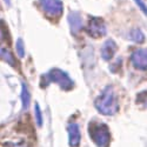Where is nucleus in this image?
Listing matches in <instances>:
<instances>
[{
  "label": "nucleus",
  "mask_w": 147,
  "mask_h": 147,
  "mask_svg": "<svg viewBox=\"0 0 147 147\" xmlns=\"http://www.w3.org/2000/svg\"><path fill=\"white\" fill-rule=\"evenodd\" d=\"M86 31L92 38H100L106 34V25L101 18L92 17L88 21Z\"/></svg>",
  "instance_id": "5"
},
{
  "label": "nucleus",
  "mask_w": 147,
  "mask_h": 147,
  "mask_svg": "<svg viewBox=\"0 0 147 147\" xmlns=\"http://www.w3.org/2000/svg\"><path fill=\"white\" fill-rule=\"evenodd\" d=\"M3 36H4V33H3V30H1V25H0V40L3 39Z\"/></svg>",
  "instance_id": "17"
},
{
  "label": "nucleus",
  "mask_w": 147,
  "mask_h": 147,
  "mask_svg": "<svg viewBox=\"0 0 147 147\" xmlns=\"http://www.w3.org/2000/svg\"><path fill=\"white\" fill-rule=\"evenodd\" d=\"M128 38H129L132 41H134V42H139V44H140V42H144L145 35H144V33H142L140 30L136 28V30H133V31L129 32Z\"/></svg>",
  "instance_id": "12"
},
{
  "label": "nucleus",
  "mask_w": 147,
  "mask_h": 147,
  "mask_svg": "<svg viewBox=\"0 0 147 147\" xmlns=\"http://www.w3.org/2000/svg\"><path fill=\"white\" fill-rule=\"evenodd\" d=\"M131 61L132 65L137 69L140 71H146L147 63H146V50H138L134 51L131 55Z\"/></svg>",
  "instance_id": "7"
},
{
  "label": "nucleus",
  "mask_w": 147,
  "mask_h": 147,
  "mask_svg": "<svg viewBox=\"0 0 147 147\" xmlns=\"http://www.w3.org/2000/svg\"><path fill=\"white\" fill-rule=\"evenodd\" d=\"M38 4L48 18L58 19L64 12V5L61 0H39Z\"/></svg>",
  "instance_id": "4"
},
{
  "label": "nucleus",
  "mask_w": 147,
  "mask_h": 147,
  "mask_svg": "<svg viewBox=\"0 0 147 147\" xmlns=\"http://www.w3.org/2000/svg\"><path fill=\"white\" fill-rule=\"evenodd\" d=\"M68 24L71 27V32L77 34L82 28V18L78 12H71L68 16Z\"/></svg>",
  "instance_id": "9"
},
{
  "label": "nucleus",
  "mask_w": 147,
  "mask_h": 147,
  "mask_svg": "<svg viewBox=\"0 0 147 147\" xmlns=\"http://www.w3.org/2000/svg\"><path fill=\"white\" fill-rule=\"evenodd\" d=\"M34 115H35V120H36L38 126H41L42 125V113H41L40 106L38 104H35V106H34Z\"/></svg>",
  "instance_id": "13"
},
{
  "label": "nucleus",
  "mask_w": 147,
  "mask_h": 147,
  "mask_svg": "<svg viewBox=\"0 0 147 147\" xmlns=\"http://www.w3.org/2000/svg\"><path fill=\"white\" fill-rule=\"evenodd\" d=\"M6 1V4H8V5H11V0H5Z\"/></svg>",
  "instance_id": "18"
},
{
  "label": "nucleus",
  "mask_w": 147,
  "mask_h": 147,
  "mask_svg": "<svg viewBox=\"0 0 147 147\" xmlns=\"http://www.w3.org/2000/svg\"><path fill=\"white\" fill-rule=\"evenodd\" d=\"M5 147H27L26 145H19V144H7Z\"/></svg>",
  "instance_id": "16"
},
{
  "label": "nucleus",
  "mask_w": 147,
  "mask_h": 147,
  "mask_svg": "<svg viewBox=\"0 0 147 147\" xmlns=\"http://www.w3.org/2000/svg\"><path fill=\"white\" fill-rule=\"evenodd\" d=\"M67 132H68V142L71 147H78L81 141V133L79 125L76 122H71L67 126Z\"/></svg>",
  "instance_id": "6"
},
{
  "label": "nucleus",
  "mask_w": 147,
  "mask_h": 147,
  "mask_svg": "<svg viewBox=\"0 0 147 147\" xmlns=\"http://www.w3.org/2000/svg\"><path fill=\"white\" fill-rule=\"evenodd\" d=\"M21 102H22V109L26 111L30 107L31 102V93L28 91V87L25 84H22V90H21Z\"/></svg>",
  "instance_id": "10"
},
{
  "label": "nucleus",
  "mask_w": 147,
  "mask_h": 147,
  "mask_svg": "<svg viewBox=\"0 0 147 147\" xmlns=\"http://www.w3.org/2000/svg\"><path fill=\"white\" fill-rule=\"evenodd\" d=\"M134 1L137 3V5L141 8V11L144 12V13H146V6H145V3H144V0H134Z\"/></svg>",
  "instance_id": "15"
},
{
  "label": "nucleus",
  "mask_w": 147,
  "mask_h": 147,
  "mask_svg": "<svg viewBox=\"0 0 147 147\" xmlns=\"http://www.w3.org/2000/svg\"><path fill=\"white\" fill-rule=\"evenodd\" d=\"M94 106L98 112L104 115H114L119 111V102L112 86L104 88L101 94L95 99Z\"/></svg>",
  "instance_id": "1"
},
{
  "label": "nucleus",
  "mask_w": 147,
  "mask_h": 147,
  "mask_svg": "<svg viewBox=\"0 0 147 147\" xmlns=\"http://www.w3.org/2000/svg\"><path fill=\"white\" fill-rule=\"evenodd\" d=\"M16 48H17V53L20 58H22L24 55H25V46H24V41L21 39H18Z\"/></svg>",
  "instance_id": "14"
},
{
  "label": "nucleus",
  "mask_w": 147,
  "mask_h": 147,
  "mask_svg": "<svg viewBox=\"0 0 147 147\" xmlns=\"http://www.w3.org/2000/svg\"><path fill=\"white\" fill-rule=\"evenodd\" d=\"M0 58H1L3 60H5L6 63H8L11 66L16 65V59H14L13 55H12V53L9 51L5 50V48H1V47H0Z\"/></svg>",
  "instance_id": "11"
},
{
  "label": "nucleus",
  "mask_w": 147,
  "mask_h": 147,
  "mask_svg": "<svg viewBox=\"0 0 147 147\" xmlns=\"http://www.w3.org/2000/svg\"><path fill=\"white\" fill-rule=\"evenodd\" d=\"M117 48H118V46H117L114 40L108 39L107 41H105L102 47H101V57H102V59L106 60V61L111 60L114 57L115 52H117Z\"/></svg>",
  "instance_id": "8"
},
{
  "label": "nucleus",
  "mask_w": 147,
  "mask_h": 147,
  "mask_svg": "<svg viewBox=\"0 0 147 147\" xmlns=\"http://www.w3.org/2000/svg\"><path fill=\"white\" fill-rule=\"evenodd\" d=\"M42 86H47L48 84H57L64 91H71L74 86V82L66 72L59 68H53L42 76Z\"/></svg>",
  "instance_id": "3"
},
{
  "label": "nucleus",
  "mask_w": 147,
  "mask_h": 147,
  "mask_svg": "<svg viewBox=\"0 0 147 147\" xmlns=\"http://www.w3.org/2000/svg\"><path fill=\"white\" fill-rule=\"evenodd\" d=\"M88 134L98 147H108L111 144V132L102 122L92 121L88 125Z\"/></svg>",
  "instance_id": "2"
}]
</instances>
